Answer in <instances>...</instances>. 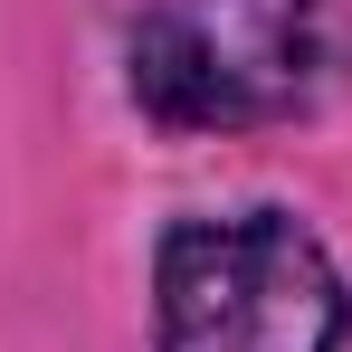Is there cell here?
Masks as SVG:
<instances>
[{
    "label": "cell",
    "mask_w": 352,
    "mask_h": 352,
    "mask_svg": "<svg viewBox=\"0 0 352 352\" xmlns=\"http://www.w3.org/2000/svg\"><path fill=\"white\" fill-rule=\"evenodd\" d=\"M343 0H143L124 86L162 133H257L343 76Z\"/></svg>",
    "instance_id": "obj_1"
},
{
    "label": "cell",
    "mask_w": 352,
    "mask_h": 352,
    "mask_svg": "<svg viewBox=\"0 0 352 352\" xmlns=\"http://www.w3.org/2000/svg\"><path fill=\"white\" fill-rule=\"evenodd\" d=\"M352 276L295 210H200L153 248V352H343Z\"/></svg>",
    "instance_id": "obj_2"
}]
</instances>
